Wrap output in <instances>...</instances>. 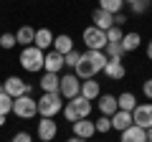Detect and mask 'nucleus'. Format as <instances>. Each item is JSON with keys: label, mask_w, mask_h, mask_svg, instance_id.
<instances>
[{"label": "nucleus", "mask_w": 152, "mask_h": 142, "mask_svg": "<svg viewBox=\"0 0 152 142\" xmlns=\"http://www.w3.org/2000/svg\"><path fill=\"white\" fill-rule=\"evenodd\" d=\"M124 3H129V5H132V3H134V0H124Z\"/></svg>", "instance_id": "obj_41"}, {"label": "nucleus", "mask_w": 152, "mask_h": 142, "mask_svg": "<svg viewBox=\"0 0 152 142\" xmlns=\"http://www.w3.org/2000/svg\"><path fill=\"white\" fill-rule=\"evenodd\" d=\"M147 59L152 61V41H150V43H147Z\"/></svg>", "instance_id": "obj_37"}, {"label": "nucleus", "mask_w": 152, "mask_h": 142, "mask_svg": "<svg viewBox=\"0 0 152 142\" xmlns=\"http://www.w3.org/2000/svg\"><path fill=\"white\" fill-rule=\"evenodd\" d=\"M91 20H94L91 26L99 28V31H104V33L114 26V15H112V13H107V10H102V8H96V10L91 13Z\"/></svg>", "instance_id": "obj_11"}, {"label": "nucleus", "mask_w": 152, "mask_h": 142, "mask_svg": "<svg viewBox=\"0 0 152 142\" xmlns=\"http://www.w3.org/2000/svg\"><path fill=\"white\" fill-rule=\"evenodd\" d=\"M124 20H127V18L122 15V13H117V15H114V26H119V28H122V26H124Z\"/></svg>", "instance_id": "obj_36"}, {"label": "nucleus", "mask_w": 152, "mask_h": 142, "mask_svg": "<svg viewBox=\"0 0 152 142\" xmlns=\"http://www.w3.org/2000/svg\"><path fill=\"white\" fill-rule=\"evenodd\" d=\"M132 124L142 127V130H150L152 127V102L137 104L134 107V112H132Z\"/></svg>", "instance_id": "obj_7"}, {"label": "nucleus", "mask_w": 152, "mask_h": 142, "mask_svg": "<svg viewBox=\"0 0 152 142\" xmlns=\"http://www.w3.org/2000/svg\"><path fill=\"white\" fill-rule=\"evenodd\" d=\"M104 56H107V59H119L122 61L124 48H122V43H107L104 46Z\"/></svg>", "instance_id": "obj_26"}, {"label": "nucleus", "mask_w": 152, "mask_h": 142, "mask_svg": "<svg viewBox=\"0 0 152 142\" xmlns=\"http://www.w3.org/2000/svg\"><path fill=\"white\" fill-rule=\"evenodd\" d=\"M109 119H112V130H117V132H124L127 127L132 124V112H122V109H117L112 117H109Z\"/></svg>", "instance_id": "obj_17"}, {"label": "nucleus", "mask_w": 152, "mask_h": 142, "mask_svg": "<svg viewBox=\"0 0 152 142\" xmlns=\"http://www.w3.org/2000/svg\"><path fill=\"white\" fill-rule=\"evenodd\" d=\"M99 8L107 13H112V15H117V13H122V8H124V0H99Z\"/></svg>", "instance_id": "obj_25"}, {"label": "nucleus", "mask_w": 152, "mask_h": 142, "mask_svg": "<svg viewBox=\"0 0 152 142\" xmlns=\"http://www.w3.org/2000/svg\"><path fill=\"white\" fill-rule=\"evenodd\" d=\"M36 135H38V140H41V142H51V140H56V135H58V124H56L53 119H46V117H41Z\"/></svg>", "instance_id": "obj_9"}, {"label": "nucleus", "mask_w": 152, "mask_h": 142, "mask_svg": "<svg viewBox=\"0 0 152 142\" xmlns=\"http://www.w3.org/2000/svg\"><path fill=\"white\" fill-rule=\"evenodd\" d=\"M66 142H86V140H79V137H69Z\"/></svg>", "instance_id": "obj_38"}, {"label": "nucleus", "mask_w": 152, "mask_h": 142, "mask_svg": "<svg viewBox=\"0 0 152 142\" xmlns=\"http://www.w3.org/2000/svg\"><path fill=\"white\" fill-rule=\"evenodd\" d=\"M117 107H119L122 112H134V107H137V97H134L132 91L119 94V97H117Z\"/></svg>", "instance_id": "obj_24"}, {"label": "nucleus", "mask_w": 152, "mask_h": 142, "mask_svg": "<svg viewBox=\"0 0 152 142\" xmlns=\"http://www.w3.org/2000/svg\"><path fill=\"white\" fill-rule=\"evenodd\" d=\"M33 46H36V48H41V51L46 53V48H48V46H53V33H51L48 28H36Z\"/></svg>", "instance_id": "obj_18"}, {"label": "nucleus", "mask_w": 152, "mask_h": 142, "mask_svg": "<svg viewBox=\"0 0 152 142\" xmlns=\"http://www.w3.org/2000/svg\"><path fill=\"white\" fill-rule=\"evenodd\" d=\"M69 102L74 104V109H76V114H79V119H89V114H91V102H89V99H84L81 94H79V97L69 99Z\"/></svg>", "instance_id": "obj_23"}, {"label": "nucleus", "mask_w": 152, "mask_h": 142, "mask_svg": "<svg viewBox=\"0 0 152 142\" xmlns=\"http://www.w3.org/2000/svg\"><path fill=\"white\" fill-rule=\"evenodd\" d=\"M122 36H124V31H122L119 26H112V28L107 31V43H119Z\"/></svg>", "instance_id": "obj_28"}, {"label": "nucleus", "mask_w": 152, "mask_h": 142, "mask_svg": "<svg viewBox=\"0 0 152 142\" xmlns=\"http://www.w3.org/2000/svg\"><path fill=\"white\" fill-rule=\"evenodd\" d=\"M33 38H36V28H31V26H20L15 31V43L18 46H33Z\"/></svg>", "instance_id": "obj_22"}, {"label": "nucleus", "mask_w": 152, "mask_h": 142, "mask_svg": "<svg viewBox=\"0 0 152 142\" xmlns=\"http://www.w3.org/2000/svg\"><path fill=\"white\" fill-rule=\"evenodd\" d=\"M3 86H5V94H8V97H13V99L23 97V94H31V84H26L20 76H8Z\"/></svg>", "instance_id": "obj_8"}, {"label": "nucleus", "mask_w": 152, "mask_h": 142, "mask_svg": "<svg viewBox=\"0 0 152 142\" xmlns=\"http://www.w3.org/2000/svg\"><path fill=\"white\" fill-rule=\"evenodd\" d=\"M0 94H5V86H3V84H0Z\"/></svg>", "instance_id": "obj_40"}, {"label": "nucleus", "mask_w": 152, "mask_h": 142, "mask_svg": "<svg viewBox=\"0 0 152 142\" xmlns=\"http://www.w3.org/2000/svg\"><path fill=\"white\" fill-rule=\"evenodd\" d=\"M150 5H152V0H134L129 8H132V13H134V15H142V13L150 10Z\"/></svg>", "instance_id": "obj_29"}, {"label": "nucleus", "mask_w": 152, "mask_h": 142, "mask_svg": "<svg viewBox=\"0 0 152 142\" xmlns=\"http://www.w3.org/2000/svg\"><path fill=\"white\" fill-rule=\"evenodd\" d=\"M13 114L20 117V119H33L38 114V104L31 94H23V97L13 99Z\"/></svg>", "instance_id": "obj_4"}, {"label": "nucleus", "mask_w": 152, "mask_h": 142, "mask_svg": "<svg viewBox=\"0 0 152 142\" xmlns=\"http://www.w3.org/2000/svg\"><path fill=\"white\" fill-rule=\"evenodd\" d=\"M81 38H84V43H86V51H104V46H107V33L99 31V28H94V26L84 28Z\"/></svg>", "instance_id": "obj_6"}, {"label": "nucleus", "mask_w": 152, "mask_h": 142, "mask_svg": "<svg viewBox=\"0 0 152 142\" xmlns=\"http://www.w3.org/2000/svg\"><path fill=\"white\" fill-rule=\"evenodd\" d=\"M119 135H122L119 142H147V132L142 130V127H137V124H129L124 132H119Z\"/></svg>", "instance_id": "obj_15"}, {"label": "nucleus", "mask_w": 152, "mask_h": 142, "mask_svg": "<svg viewBox=\"0 0 152 142\" xmlns=\"http://www.w3.org/2000/svg\"><path fill=\"white\" fill-rule=\"evenodd\" d=\"M61 69H64V56L56 53V51H48V53L43 56V71H48V74H58Z\"/></svg>", "instance_id": "obj_13"}, {"label": "nucleus", "mask_w": 152, "mask_h": 142, "mask_svg": "<svg viewBox=\"0 0 152 142\" xmlns=\"http://www.w3.org/2000/svg\"><path fill=\"white\" fill-rule=\"evenodd\" d=\"M104 64H107V56H104V51H86V53H81L79 64H76V76L81 79V81L94 79L99 71L104 69Z\"/></svg>", "instance_id": "obj_1"}, {"label": "nucleus", "mask_w": 152, "mask_h": 142, "mask_svg": "<svg viewBox=\"0 0 152 142\" xmlns=\"http://www.w3.org/2000/svg\"><path fill=\"white\" fill-rule=\"evenodd\" d=\"M58 81H61L58 74H48V71H46L38 84H41V91L43 94H58Z\"/></svg>", "instance_id": "obj_16"}, {"label": "nucleus", "mask_w": 152, "mask_h": 142, "mask_svg": "<svg viewBox=\"0 0 152 142\" xmlns=\"http://www.w3.org/2000/svg\"><path fill=\"white\" fill-rule=\"evenodd\" d=\"M13 46H18L15 43V33H3V36H0V48H13Z\"/></svg>", "instance_id": "obj_33"}, {"label": "nucleus", "mask_w": 152, "mask_h": 142, "mask_svg": "<svg viewBox=\"0 0 152 142\" xmlns=\"http://www.w3.org/2000/svg\"><path fill=\"white\" fill-rule=\"evenodd\" d=\"M53 51L61 56H66L69 51H74V38L69 33H61V36H53Z\"/></svg>", "instance_id": "obj_20"}, {"label": "nucleus", "mask_w": 152, "mask_h": 142, "mask_svg": "<svg viewBox=\"0 0 152 142\" xmlns=\"http://www.w3.org/2000/svg\"><path fill=\"white\" fill-rule=\"evenodd\" d=\"M79 91H81V79L76 76V74H66V76H61V81H58V94H61V99H74V97H79Z\"/></svg>", "instance_id": "obj_5"}, {"label": "nucleus", "mask_w": 152, "mask_h": 142, "mask_svg": "<svg viewBox=\"0 0 152 142\" xmlns=\"http://www.w3.org/2000/svg\"><path fill=\"white\" fill-rule=\"evenodd\" d=\"M43 51L36 48V46H26V48L20 51V56H18V61H20V66L26 71H31V74H38V71H43Z\"/></svg>", "instance_id": "obj_2"}, {"label": "nucleus", "mask_w": 152, "mask_h": 142, "mask_svg": "<svg viewBox=\"0 0 152 142\" xmlns=\"http://www.w3.org/2000/svg\"><path fill=\"white\" fill-rule=\"evenodd\" d=\"M79 59H81V53L79 51H69V53L64 56V66H71V69H76V64H79Z\"/></svg>", "instance_id": "obj_32"}, {"label": "nucleus", "mask_w": 152, "mask_h": 142, "mask_svg": "<svg viewBox=\"0 0 152 142\" xmlns=\"http://www.w3.org/2000/svg\"><path fill=\"white\" fill-rule=\"evenodd\" d=\"M122 48H124V53H132V51H137L140 48V43H142V36L137 31H129V33H124L122 36Z\"/></svg>", "instance_id": "obj_21"}, {"label": "nucleus", "mask_w": 152, "mask_h": 142, "mask_svg": "<svg viewBox=\"0 0 152 142\" xmlns=\"http://www.w3.org/2000/svg\"><path fill=\"white\" fill-rule=\"evenodd\" d=\"M147 132V142H152V127H150V130H145Z\"/></svg>", "instance_id": "obj_39"}, {"label": "nucleus", "mask_w": 152, "mask_h": 142, "mask_svg": "<svg viewBox=\"0 0 152 142\" xmlns=\"http://www.w3.org/2000/svg\"><path fill=\"white\" fill-rule=\"evenodd\" d=\"M94 135H96V130H94V122H91V119H76V122H74V137L89 142Z\"/></svg>", "instance_id": "obj_10"}, {"label": "nucleus", "mask_w": 152, "mask_h": 142, "mask_svg": "<svg viewBox=\"0 0 152 142\" xmlns=\"http://www.w3.org/2000/svg\"><path fill=\"white\" fill-rule=\"evenodd\" d=\"M10 112H13V97H8V94H0V119H5Z\"/></svg>", "instance_id": "obj_27"}, {"label": "nucleus", "mask_w": 152, "mask_h": 142, "mask_svg": "<svg viewBox=\"0 0 152 142\" xmlns=\"http://www.w3.org/2000/svg\"><path fill=\"white\" fill-rule=\"evenodd\" d=\"M96 107H99V112H102V117H112L114 112L119 109V107H117V97H112V94H102L99 102H96Z\"/></svg>", "instance_id": "obj_14"}, {"label": "nucleus", "mask_w": 152, "mask_h": 142, "mask_svg": "<svg viewBox=\"0 0 152 142\" xmlns=\"http://www.w3.org/2000/svg\"><path fill=\"white\" fill-rule=\"evenodd\" d=\"M94 130H96L99 135H107V132L112 130V119H109V117H99V119L94 122Z\"/></svg>", "instance_id": "obj_30"}, {"label": "nucleus", "mask_w": 152, "mask_h": 142, "mask_svg": "<svg viewBox=\"0 0 152 142\" xmlns=\"http://www.w3.org/2000/svg\"><path fill=\"white\" fill-rule=\"evenodd\" d=\"M61 114H64L66 119L71 122V124H74V122L79 119V114H76V109H74V104H71V102H66V104H64V109H61Z\"/></svg>", "instance_id": "obj_31"}, {"label": "nucleus", "mask_w": 152, "mask_h": 142, "mask_svg": "<svg viewBox=\"0 0 152 142\" xmlns=\"http://www.w3.org/2000/svg\"><path fill=\"white\" fill-rule=\"evenodd\" d=\"M81 94L84 99H89V102H94V99L102 97V86H99V81H94V79H86V81H81Z\"/></svg>", "instance_id": "obj_19"}, {"label": "nucleus", "mask_w": 152, "mask_h": 142, "mask_svg": "<svg viewBox=\"0 0 152 142\" xmlns=\"http://www.w3.org/2000/svg\"><path fill=\"white\" fill-rule=\"evenodd\" d=\"M142 91H145L147 99H152V79H147V81L142 84Z\"/></svg>", "instance_id": "obj_35"}, {"label": "nucleus", "mask_w": 152, "mask_h": 142, "mask_svg": "<svg viewBox=\"0 0 152 142\" xmlns=\"http://www.w3.org/2000/svg\"><path fill=\"white\" fill-rule=\"evenodd\" d=\"M36 104H38V114L46 117V119H53V117L64 109L61 94H43L41 99H36Z\"/></svg>", "instance_id": "obj_3"}, {"label": "nucleus", "mask_w": 152, "mask_h": 142, "mask_svg": "<svg viewBox=\"0 0 152 142\" xmlns=\"http://www.w3.org/2000/svg\"><path fill=\"white\" fill-rule=\"evenodd\" d=\"M104 74H107L109 79H114V81H119V79H124V74H127V69H124V64H122L119 59H107V64H104Z\"/></svg>", "instance_id": "obj_12"}, {"label": "nucleus", "mask_w": 152, "mask_h": 142, "mask_svg": "<svg viewBox=\"0 0 152 142\" xmlns=\"http://www.w3.org/2000/svg\"><path fill=\"white\" fill-rule=\"evenodd\" d=\"M10 142H33V137L28 135V132H15V135H13V140Z\"/></svg>", "instance_id": "obj_34"}]
</instances>
